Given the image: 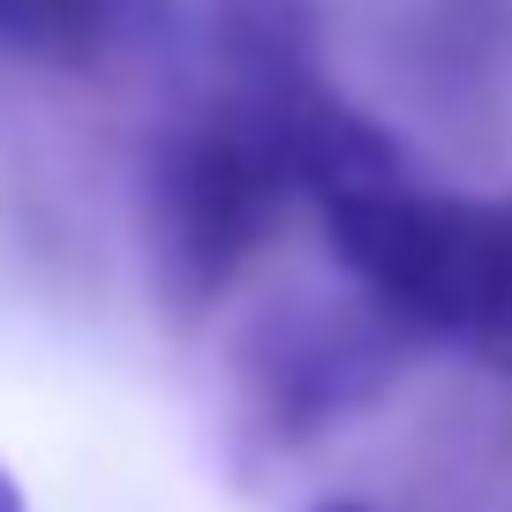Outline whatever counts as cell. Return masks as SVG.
I'll return each mask as SVG.
<instances>
[{"instance_id": "7a4b0ae2", "label": "cell", "mask_w": 512, "mask_h": 512, "mask_svg": "<svg viewBox=\"0 0 512 512\" xmlns=\"http://www.w3.org/2000/svg\"><path fill=\"white\" fill-rule=\"evenodd\" d=\"M302 76L287 38L256 31L241 46V91L151 151V264L181 309L211 302L287 211V98Z\"/></svg>"}, {"instance_id": "277c9868", "label": "cell", "mask_w": 512, "mask_h": 512, "mask_svg": "<svg viewBox=\"0 0 512 512\" xmlns=\"http://www.w3.org/2000/svg\"><path fill=\"white\" fill-rule=\"evenodd\" d=\"M121 0H0V46L46 68H76L113 38Z\"/></svg>"}, {"instance_id": "6da1fadb", "label": "cell", "mask_w": 512, "mask_h": 512, "mask_svg": "<svg viewBox=\"0 0 512 512\" xmlns=\"http://www.w3.org/2000/svg\"><path fill=\"white\" fill-rule=\"evenodd\" d=\"M294 196L317 204L354 287L407 339H445L512 377V196H452L317 83L287 98Z\"/></svg>"}, {"instance_id": "8992f818", "label": "cell", "mask_w": 512, "mask_h": 512, "mask_svg": "<svg viewBox=\"0 0 512 512\" xmlns=\"http://www.w3.org/2000/svg\"><path fill=\"white\" fill-rule=\"evenodd\" d=\"M317 512H362V505H317Z\"/></svg>"}, {"instance_id": "3957f363", "label": "cell", "mask_w": 512, "mask_h": 512, "mask_svg": "<svg viewBox=\"0 0 512 512\" xmlns=\"http://www.w3.org/2000/svg\"><path fill=\"white\" fill-rule=\"evenodd\" d=\"M407 332L384 317L377 302L362 294L354 317H309L302 332L272 339V362H264V407H272L287 430H317L324 415L369 400L392 362H400Z\"/></svg>"}, {"instance_id": "5b68a950", "label": "cell", "mask_w": 512, "mask_h": 512, "mask_svg": "<svg viewBox=\"0 0 512 512\" xmlns=\"http://www.w3.org/2000/svg\"><path fill=\"white\" fill-rule=\"evenodd\" d=\"M0 512H23V490H16V475L0 467Z\"/></svg>"}]
</instances>
